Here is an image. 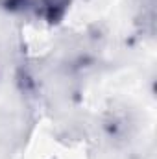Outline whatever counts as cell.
Returning a JSON list of instances; mask_svg holds the SVG:
<instances>
[{"instance_id": "7a4b0ae2", "label": "cell", "mask_w": 157, "mask_h": 159, "mask_svg": "<svg viewBox=\"0 0 157 159\" xmlns=\"http://www.w3.org/2000/svg\"><path fill=\"white\" fill-rule=\"evenodd\" d=\"M28 6V0H0V7L6 11H20Z\"/></svg>"}, {"instance_id": "6da1fadb", "label": "cell", "mask_w": 157, "mask_h": 159, "mask_svg": "<svg viewBox=\"0 0 157 159\" xmlns=\"http://www.w3.org/2000/svg\"><path fill=\"white\" fill-rule=\"evenodd\" d=\"M70 7V0H39V13L48 24H59Z\"/></svg>"}]
</instances>
